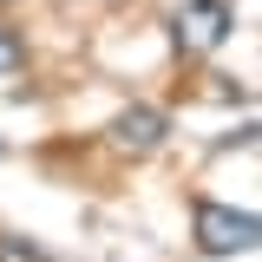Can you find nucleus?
<instances>
[{"label":"nucleus","instance_id":"1","mask_svg":"<svg viewBox=\"0 0 262 262\" xmlns=\"http://www.w3.org/2000/svg\"><path fill=\"white\" fill-rule=\"evenodd\" d=\"M256 210H229V203H196V249L203 256H249L256 249Z\"/></svg>","mask_w":262,"mask_h":262},{"label":"nucleus","instance_id":"2","mask_svg":"<svg viewBox=\"0 0 262 262\" xmlns=\"http://www.w3.org/2000/svg\"><path fill=\"white\" fill-rule=\"evenodd\" d=\"M229 33H236V7L229 0H184L177 20H170V39L184 53H216Z\"/></svg>","mask_w":262,"mask_h":262},{"label":"nucleus","instance_id":"3","mask_svg":"<svg viewBox=\"0 0 262 262\" xmlns=\"http://www.w3.org/2000/svg\"><path fill=\"white\" fill-rule=\"evenodd\" d=\"M164 112H151V105H125L118 118H112V144L118 151H131V158H144V151H158L164 144Z\"/></svg>","mask_w":262,"mask_h":262},{"label":"nucleus","instance_id":"4","mask_svg":"<svg viewBox=\"0 0 262 262\" xmlns=\"http://www.w3.org/2000/svg\"><path fill=\"white\" fill-rule=\"evenodd\" d=\"M20 59H27V46H20L13 33L0 27V79H13V72H20Z\"/></svg>","mask_w":262,"mask_h":262},{"label":"nucleus","instance_id":"5","mask_svg":"<svg viewBox=\"0 0 262 262\" xmlns=\"http://www.w3.org/2000/svg\"><path fill=\"white\" fill-rule=\"evenodd\" d=\"M0 262H46V256L33 249L27 236H0Z\"/></svg>","mask_w":262,"mask_h":262}]
</instances>
